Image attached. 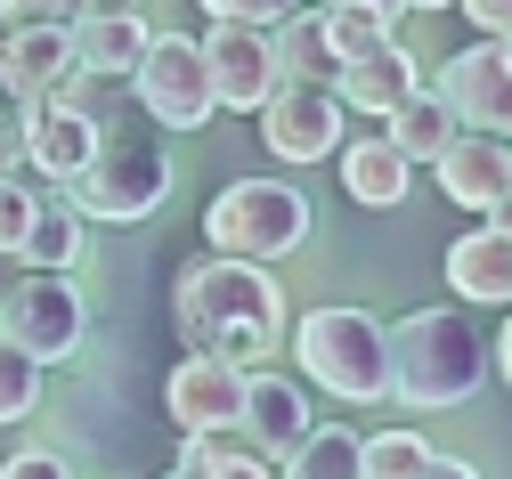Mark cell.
<instances>
[{
	"mask_svg": "<svg viewBox=\"0 0 512 479\" xmlns=\"http://www.w3.org/2000/svg\"><path fill=\"white\" fill-rule=\"evenodd\" d=\"M74 17H17L9 25V49H0V82H9V98H41L57 74L74 65Z\"/></svg>",
	"mask_w": 512,
	"mask_h": 479,
	"instance_id": "cell-16",
	"label": "cell"
},
{
	"mask_svg": "<svg viewBox=\"0 0 512 479\" xmlns=\"http://www.w3.org/2000/svg\"><path fill=\"white\" fill-rule=\"evenodd\" d=\"M382 358H391V398L415 415H439L488 382V333L472 325V309H415L382 325Z\"/></svg>",
	"mask_w": 512,
	"mask_h": 479,
	"instance_id": "cell-2",
	"label": "cell"
},
{
	"mask_svg": "<svg viewBox=\"0 0 512 479\" xmlns=\"http://www.w3.org/2000/svg\"><path fill=\"white\" fill-rule=\"evenodd\" d=\"M41 374H49V366H33L17 341L0 333V423H33V415H41Z\"/></svg>",
	"mask_w": 512,
	"mask_h": 479,
	"instance_id": "cell-24",
	"label": "cell"
},
{
	"mask_svg": "<svg viewBox=\"0 0 512 479\" xmlns=\"http://www.w3.org/2000/svg\"><path fill=\"white\" fill-rule=\"evenodd\" d=\"M447 285H456L464 309H504L512 301V228H504V212H488L472 236L447 244Z\"/></svg>",
	"mask_w": 512,
	"mask_h": 479,
	"instance_id": "cell-14",
	"label": "cell"
},
{
	"mask_svg": "<svg viewBox=\"0 0 512 479\" xmlns=\"http://www.w3.org/2000/svg\"><path fill=\"white\" fill-rule=\"evenodd\" d=\"M439 187H447V203H464V212H504L512 203V147L504 139H488V130H456L439 155Z\"/></svg>",
	"mask_w": 512,
	"mask_h": 479,
	"instance_id": "cell-12",
	"label": "cell"
},
{
	"mask_svg": "<svg viewBox=\"0 0 512 479\" xmlns=\"http://www.w3.org/2000/svg\"><path fill=\"white\" fill-rule=\"evenodd\" d=\"M66 187H74V212H82V220L139 228L155 203L171 195V163H163L155 147H139V139H98L90 163H82Z\"/></svg>",
	"mask_w": 512,
	"mask_h": 479,
	"instance_id": "cell-5",
	"label": "cell"
},
{
	"mask_svg": "<svg viewBox=\"0 0 512 479\" xmlns=\"http://www.w3.org/2000/svg\"><path fill=\"white\" fill-rule=\"evenodd\" d=\"M334 90H342V106H358V114H391V106L415 90V57H407V41L391 33V41H374V49L342 57Z\"/></svg>",
	"mask_w": 512,
	"mask_h": 479,
	"instance_id": "cell-18",
	"label": "cell"
},
{
	"mask_svg": "<svg viewBox=\"0 0 512 479\" xmlns=\"http://www.w3.org/2000/svg\"><path fill=\"white\" fill-rule=\"evenodd\" d=\"M74 33V65H82V74H106V82H122V74H131V65H139V49H147V17L139 9H90L82 25H66Z\"/></svg>",
	"mask_w": 512,
	"mask_h": 479,
	"instance_id": "cell-19",
	"label": "cell"
},
{
	"mask_svg": "<svg viewBox=\"0 0 512 479\" xmlns=\"http://www.w3.org/2000/svg\"><path fill=\"white\" fill-rule=\"evenodd\" d=\"M0 17H9V0H0Z\"/></svg>",
	"mask_w": 512,
	"mask_h": 479,
	"instance_id": "cell-39",
	"label": "cell"
},
{
	"mask_svg": "<svg viewBox=\"0 0 512 479\" xmlns=\"http://www.w3.org/2000/svg\"><path fill=\"white\" fill-rule=\"evenodd\" d=\"M204 236L228 260H285L309 236V195L285 179H228L204 203Z\"/></svg>",
	"mask_w": 512,
	"mask_h": 479,
	"instance_id": "cell-4",
	"label": "cell"
},
{
	"mask_svg": "<svg viewBox=\"0 0 512 479\" xmlns=\"http://www.w3.org/2000/svg\"><path fill=\"white\" fill-rule=\"evenodd\" d=\"M131 90H139V106H147L163 130H204V122L220 114L212 74H204V49L187 41V33H147V49H139V65H131Z\"/></svg>",
	"mask_w": 512,
	"mask_h": 479,
	"instance_id": "cell-7",
	"label": "cell"
},
{
	"mask_svg": "<svg viewBox=\"0 0 512 479\" xmlns=\"http://www.w3.org/2000/svg\"><path fill=\"white\" fill-rule=\"evenodd\" d=\"M326 9H382V17H407L399 0H326Z\"/></svg>",
	"mask_w": 512,
	"mask_h": 479,
	"instance_id": "cell-34",
	"label": "cell"
},
{
	"mask_svg": "<svg viewBox=\"0 0 512 479\" xmlns=\"http://www.w3.org/2000/svg\"><path fill=\"white\" fill-rule=\"evenodd\" d=\"M447 114H456V130H488V139H504L512 130V49L504 41H472L439 65V90H431Z\"/></svg>",
	"mask_w": 512,
	"mask_h": 479,
	"instance_id": "cell-9",
	"label": "cell"
},
{
	"mask_svg": "<svg viewBox=\"0 0 512 479\" xmlns=\"http://www.w3.org/2000/svg\"><path fill=\"white\" fill-rule=\"evenodd\" d=\"M41 171H25V163H9L0 171V260H17V244H25V228H33V212H41Z\"/></svg>",
	"mask_w": 512,
	"mask_h": 479,
	"instance_id": "cell-25",
	"label": "cell"
},
{
	"mask_svg": "<svg viewBox=\"0 0 512 479\" xmlns=\"http://www.w3.org/2000/svg\"><path fill=\"white\" fill-rule=\"evenodd\" d=\"M293 350H301V374L317 390H334L350 406H374L391 398V358H382V325L366 309H309L293 325Z\"/></svg>",
	"mask_w": 512,
	"mask_h": 479,
	"instance_id": "cell-3",
	"label": "cell"
},
{
	"mask_svg": "<svg viewBox=\"0 0 512 479\" xmlns=\"http://www.w3.org/2000/svg\"><path fill=\"white\" fill-rule=\"evenodd\" d=\"M334 163H342V195L366 203V212H399L407 187H415V163H407L391 139H342Z\"/></svg>",
	"mask_w": 512,
	"mask_h": 479,
	"instance_id": "cell-17",
	"label": "cell"
},
{
	"mask_svg": "<svg viewBox=\"0 0 512 479\" xmlns=\"http://www.w3.org/2000/svg\"><path fill=\"white\" fill-rule=\"evenodd\" d=\"M82 325H90V309H82V293H74L66 268H25V277L0 293V333H9L33 366L74 358L82 350Z\"/></svg>",
	"mask_w": 512,
	"mask_h": 479,
	"instance_id": "cell-6",
	"label": "cell"
},
{
	"mask_svg": "<svg viewBox=\"0 0 512 479\" xmlns=\"http://www.w3.org/2000/svg\"><path fill=\"white\" fill-rule=\"evenodd\" d=\"M382 139H391L407 163H431L447 139H456V114H447L439 98H423V90H407L391 114H382Z\"/></svg>",
	"mask_w": 512,
	"mask_h": 479,
	"instance_id": "cell-21",
	"label": "cell"
},
{
	"mask_svg": "<svg viewBox=\"0 0 512 479\" xmlns=\"http://www.w3.org/2000/svg\"><path fill=\"white\" fill-rule=\"evenodd\" d=\"M236 406H244V366H228V358L187 350L163 382V415L179 431H236Z\"/></svg>",
	"mask_w": 512,
	"mask_h": 479,
	"instance_id": "cell-11",
	"label": "cell"
},
{
	"mask_svg": "<svg viewBox=\"0 0 512 479\" xmlns=\"http://www.w3.org/2000/svg\"><path fill=\"white\" fill-rule=\"evenodd\" d=\"M187 463H196V479H277V463L244 431H187Z\"/></svg>",
	"mask_w": 512,
	"mask_h": 479,
	"instance_id": "cell-22",
	"label": "cell"
},
{
	"mask_svg": "<svg viewBox=\"0 0 512 479\" xmlns=\"http://www.w3.org/2000/svg\"><path fill=\"white\" fill-rule=\"evenodd\" d=\"M252 114H261V147L285 155L293 171H301V163H334V147L350 139V106H342V90H326V82H277Z\"/></svg>",
	"mask_w": 512,
	"mask_h": 479,
	"instance_id": "cell-8",
	"label": "cell"
},
{
	"mask_svg": "<svg viewBox=\"0 0 512 479\" xmlns=\"http://www.w3.org/2000/svg\"><path fill=\"white\" fill-rule=\"evenodd\" d=\"M317 423V406H309V390L293 382V374H244V406H236V431L252 439V447H261L269 463L301 439Z\"/></svg>",
	"mask_w": 512,
	"mask_h": 479,
	"instance_id": "cell-15",
	"label": "cell"
},
{
	"mask_svg": "<svg viewBox=\"0 0 512 479\" xmlns=\"http://www.w3.org/2000/svg\"><path fill=\"white\" fill-rule=\"evenodd\" d=\"M196 9H204L212 25H277L293 0H196Z\"/></svg>",
	"mask_w": 512,
	"mask_h": 479,
	"instance_id": "cell-28",
	"label": "cell"
},
{
	"mask_svg": "<svg viewBox=\"0 0 512 479\" xmlns=\"http://www.w3.org/2000/svg\"><path fill=\"white\" fill-rule=\"evenodd\" d=\"M82 9H139V0H82Z\"/></svg>",
	"mask_w": 512,
	"mask_h": 479,
	"instance_id": "cell-36",
	"label": "cell"
},
{
	"mask_svg": "<svg viewBox=\"0 0 512 479\" xmlns=\"http://www.w3.org/2000/svg\"><path fill=\"white\" fill-rule=\"evenodd\" d=\"M391 25H399V17H382V9H326V33H334L342 57H358V49H374V41H391Z\"/></svg>",
	"mask_w": 512,
	"mask_h": 479,
	"instance_id": "cell-27",
	"label": "cell"
},
{
	"mask_svg": "<svg viewBox=\"0 0 512 479\" xmlns=\"http://www.w3.org/2000/svg\"><path fill=\"white\" fill-rule=\"evenodd\" d=\"M399 9H423V17H431V9H447V0H399Z\"/></svg>",
	"mask_w": 512,
	"mask_h": 479,
	"instance_id": "cell-37",
	"label": "cell"
},
{
	"mask_svg": "<svg viewBox=\"0 0 512 479\" xmlns=\"http://www.w3.org/2000/svg\"><path fill=\"white\" fill-rule=\"evenodd\" d=\"M423 455L431 447L415 431H374V439H358V479H415Z\"/></svg>",
	"mask_w": 512,
	"mask_h": 479,
	"instance_id": "cell-26",
	"label": "cell"
},
{
	"mask_svg": "<svg viewBox=\"0 0 512 479\" xmlns=\"http://www.w3.org/2000/svg\"><path fill=\"white\" fill-rule=\"evenodd\" d=\"M17 122H25V98H9V82H0V171L17 163Z\"/></svg>",
	"mask_w": 512,
	"mask_h": 479,
	"instance_id": "cell-31",
	"label": "cell"
},
{
	"mask_svg": "<svg viewBox=\"0 0 512 479\" xmlns=\"http://www.w3.org/2000/svg\"><path fill=\"white\" fill-rule=\"evenodd\" d=\"M171 317L196 358H228V366H261L285 341V293L269 260H228V252L196 260L171 293Z\"/></svg>",
	"mask_w": 512,
	"mask_h": 479,
	"instance_id": "cell-1",
	"label": "cell"
},
{
	"mask_svg": "<svg viewBox=\"0 0 512 479\" xmlns=\"http://www.w3.org/2000/svg\"><path fill=\"white\" fill-rule=\"evenodd\" d=\"M98 147V122H82L74 106H57V98H25V122H17V163L41 171L49 187H66Z\"/></svg>",
	"mask_w": 512,
	"mask_h": 479,
	"instance_id": "cell-13",
	"label": "cell"
},
{
	"mask_svg": "<svg viewBox=\"0 0 512 479\" xmlns=\"http://www.w3.org/2000/svg\"><path fill=\"white\" fill-rule=\"evenodd\" d=\"M415 479H480V471H472V463H456V455H423V471H415Z\"/></svg>",
	"mask_w": 512,
	"mask_h": 479,
	"instance_id": "cell-33",
	"label": "cell"
},
{
	"mask_svg": "<svg viewBox=\"0 0 512 479\" xmlns=\"http://www.w3.org/2000/svg\"><path fill=\"white\" fill-rule=\"evenodd\" d=\"M9 25H17V17H0V49H9Z\"/></svg>",
	"mask_w": 512,
	"mask_h": 479,
	"instance_id": "cell-38",
	"label": "cell"
},
{
	"mask_svg": "<svg viewBox=\"0 0 512 479\" xmlns=\"http://www.w3.org/2000/svg\"><path fill=\"white\" fill-rule=\"evenodd\" d=\"M0 479H74V471H66V455L25 447V455H9V463H0Z\"/></svg>",
	"mask_w": 512,
	"mask_h": 479,
	"instance_id": "cell-29",
	"label": "cell"
},
{
	"mask_svg": "<svg viewBox=\"0 0 512 479\" xmlns=\"http://www.w3.org/2000/svg\"><path fill=\"white\" fill-rule=\"evenodd\" d=\"M285 33H269V49H277V82H326L334 90V74H342V49H334V33H326V9H293L277 17Z\"/></svg>",
	"mask_w": 512,
	"mask_h": 479,
	"instance_id": "cell-20",
	"label": "cell"
},
{
	"mask_svg": "<svg viewBox=\"0 0 512 479\" xmlns=\"http://www.w3.org/2000/svg\"><path fill=\"white\" fill-rule=\"evenodd\" d=\"M464 17H472L488 41H504V33H512V0H464Z\"/></svg>",
	"mask_w": 512,
	"mask_h": 479,
	"instance_id": "cell-30",
	"label": "cell"
},
{
	"mask_svg": "<svg viewBox=\"0 0 512 479\" xmlns=\"http://www.w3.org/2000/svg\"><path fill=\"white\" fill-rule=\"evenodd\" d=\"M204 49V74H212V98L228 114H252L269 90H277V49H269V25H212Z\"/></svg>",
	"mask_w": 512,
	"mask_h": 479,
	"instance_id": "cell-10",
	"label": "cell"
},
{
	"mask_svg": "<svg viewBox=\"0 0 512 479\" xmlns=\"http://www.w3.org/2000/svg\"><path fill=\"white\" fill-rule=\"evenodd\" d=\"M82 0H9V17H74Z\"/></svg>",
	"mask_w": 512,
	"mask_h": 479,
	"instance_id": "cell-32",
	"label": "cell"
},
{
	"mask_svg": "<svg viewBox=\"0 0 512 479\" xmlns=\"http://www.w3.org/2000/svg\"><path fill=\"white\" fill-rule=\"evenodd\" d=\"M82 260V212H66V203H41L25 244H17V268H74Z\"/></svg>",
	"mask_w": 512,
	"mask_h": 479,
	"instance_id": "cell-23",
	"label": "cell"
},
{
	"mask_svg": "<svg viewBox=\"0 0 512 479\" xmlns=\"http://www.w3.org/2000/svg\"><path fill=\"white\" fill-rule=\"evenodd\" d=\"M163 479H196V463H187V455H179V463H171V471H163Z\"/></svg>",
	"mask_w": 512,
	"mask_h": 479,
	"instance_id": "cell-35",
	"label": "cell"
}]
</instances>
